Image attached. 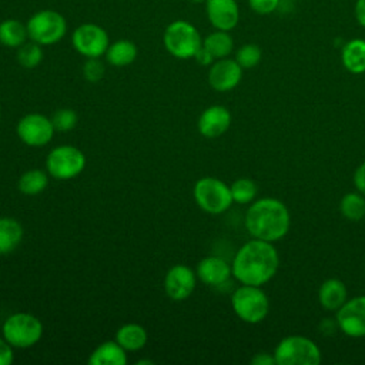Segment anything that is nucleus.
<instances>
[{
	"label": "nucleus",
	"instance_id": "cd10ccee",
	"mask_svg": "<svg viewBox=\"0 0 365 365\" xmlns=\"http://www.w3.org/2000/svg\"><path fill=\"white\" fill-rule=\"evenodd\" d=\"M43 46H40L38 43L33 41V40H27L26 43H23L16 53V60L17 63L24 67V68H34L37 67L41 60H43Z\"/></svg>",
	"mask_w": 365,
	"mask_h": 365
},
{
	"label": "nucleus",
	"instance_id": "b1692460",
	"mask_svg": "<svg viewBox=\"0 0 365 365\" xmlns=\"http://www.w3.org/2000/svg\"><path fill=\"white\" fill-rule=\"evenodd\" d=\"M115 341L125 351H138L147 344V331L140 324H124L117 329Z\"/></svg>",
	"mask_w": 365,
	"mask_h": 365
},
{
	"label": "nucleus",
	"instance_id": "f03ea898",
	"mask_svg": "<svg viewBox=\"0 0 365 365\" xmlns=\"http://www.w3.org/2000/svg\"><path fill=\"white\" fill-rule=\"evenodd\" d=\"M244 222L252 238L277 242L288 234L291 215L282 201L272 197H264L248 207Z\"/></svg>",
	"mask_w": 365,
	"mask_h": 365
},
{
	"label": "nucleus",
	"instance_id": "20e7f679",
	"mask_svg": "<svg viewBox=\"0 0 365 365\" xmlns=\"http://www.w3.org/2000/svg\"><path fill=\"white\" fill-rule=\"evenodd\" d=\"M1 336L13 348H30L43 336L41 321L29 312H16L9 315L1 325Z\"/></svg>",
	"mask_w": 365,
	"mask_h": 365
},
{
	"label": "nucleus",
	"instance_id": "f8f14e48",
	"mask_svg": "<svg viewBox=\"0 0 365 365\" xmlns=\"http://www.w3.org/2000/svg\"><path fill=\"white\" fill-rule=\"evenodd\" d=\"M336 325L346 336H365V295L345 301L336 311Z\"/></svg>",
	"mask_w": 365,
	"mask_h": 365
},
{
	"label": "nucleus",
	"instance_id": "9b49d317",
	"mask_svg": "<svg viewBox=\"0 0 365 365\" xmlns=\"http://www.w3.org/2000/svg\"><path fill=\"white\" fill-rule=\"evenodd\" d=\"M56 128L51 118L40 113H30L23 115L17 125V137L29 147H43L53 138Z\"/></svg>",
	"mask_w": 365,
	"mask_h": 365
},
{
	"label": "nucleus",
	"instance_id": "4c0bfd02",
	"mask_svg": "<svg viewBox=\"0 0 365 365\" xmlns=\"http://www.w3.org/2000/svg\"><path fill=\"white\" fill-rule=\"evenodd\" d=\"M355 17L358 23L365 27V0H356L355 3Z\"/></svg>",
	"mask_w": 365,
	"mask_h": 365
},
{
	"label": "nucleus",
	"instance_id": "473e14b6",
	"mask_svg": "<svg viewBox=\"0 0 365 365\" xmlns=\"http://www.w3.org/2000/svg\"><path fill=\"white\" fill-rule=\"evenodd\" d=\"M248 6L258 14H269L278 9L279 0H248Z\"/></svg>",
	"mask_w": 365,
	"mask_h": 365
},
{
	"label": "nucleus",
	"instance_id": "393cba45",
	"mask_svg": "<svg viewBox=\"0 0 365 365\" xmlns=\"http://www.w3.org/2000/svg\"><path fill=\"white\" fill-rule=\"evenodd\" d=\"M202 47L207 48L215 60L225 58L234 50V40L230 31L215 30L202 38Z\"/></svg>",
	"mask_w": 365,
	"mask_h": 365
},
{
	"label": "nucleus",
	"instance_id": "e433bc0d",
	"mask_svg": "<svg viewBox=\"0 0 365 365\" xmlns=\"http://www.w3.org/2000/svg\"><path fill=\"white\" fill-rule=\"evenodd\" d=\"M194 60H195L198 64H201V66H211L215 58L211 56V53H210L207 48H204V47L201 46V48L195 53Z\"/></svg>",
	"mask_w": 365,
	"mask_h": 365
},
{
	"label": "nucleus",
	"instance_id": "423d86ee",
	"mask_svg": "<svg viewBox=\"0 0 365 365\" xmlns=\"http://www.w3.org/2000/svg\"><path fill=\"white\" fill-rule=\"evenodd\" d=\"M277 365H318L322 359L319 346L304 335H288L275 346Z\"/></svg>",
	"mask_w": 365,
	"mask_h": 365
},
{
	"label": "nucleus",
	"instance_id": "f704fd0d",
	"mask_svg": "<svg viewBox=\"0 0 365 365\" xmlns=\"http://www.w3.org/2000/svg\"><path fill=\"white\" fill-rule=\"evenodd\" d=\"M354 185L358 192L365 195V161L354 171Z\"/></svg>",
	"mask_w": 365,
	"mask_h": 365
},
{
	"label": "nucleus",
	"instance_id": "a211bd4d",
	"mask_svg": "<svg viewBox=\"0 0 365 365\" xmlns=\"http://www.w3.org/2000/svg\"><path fill=\"white\" fill-rule=\"evenodd\" d=\"M348 299V289L338 278L325 279L318 289V301L327 311H338Z\"/></svg>",
	"mask_w": 365,
	"mask_h": 365
},
{
	"label": "nucleus",
	"instance_id": "72a5a7b5",
	"mask_svg": "<svg viewBox=\"0 0 365 365\" xmlns=\"http://www.w3.org/2000/svg\"><path fill=\"white\" fill-rule=\"evenodd\" d=\"M14 361V352L13 346L0 336V365H10Z\"/></svg>",
	"mask_w": 365,
	"mask_h": 365
},
{
	"label": "nucleus",
	"instance_id": "0eeeda50",
	"mask_svg": "<svg viewBox=\"0 0 365 365\" xmlns=\"http://www.w3.org/2000/svg\"><path fill=\"white\" fill-rule=\"evenodd\" d=\"M29 40L38 43L40 46H51L63 40L67 33L66 17L50 9H44L31 14L26 23Z\"/></svg>",
	"mask_w": 365,
	"mask_h": 365
},
{
	"label": "nucleus",
	"instance_id": "2f4dec72",
	"mask_svg": "<svg viewBox=\"0 0 365 365\" xmlns=\"http://www.w3.org/2000/svg\"><path fill=\"white\" fill-rule=\"evenodd\" d=\"M83 77L90 83H97L104 77L106 67L100 61V57L96 58H87L83 64Z\"/></svg>",
	"mask_w": 365,
	"mask_h": 365
},
{
	"label": "nucleus",
	"instance_id": "ea45409f",
	"mask_svg": "<svg viewBox=\"0 0 365 365\" xmlns=\"http://www.w3.org/2000/svg\"><path fill=\"white\" fill-rule=\"evenodd\" d=\"M191 3H194V4H200V3H205L207 0H190Z\"/></svg>",
	"mask_w": 365,
	"mask_h": 365
},
{
	"label": "nucleus",
	"instance_id": "7c9ffc66",
	"mask_svg": "<svg viewBox=\"0 0 365 365\" xmlns=\"http://www.w3.org/2000/svg\"><path fill=\"white\" fill-rule=\"evenodd\" d=\"M51 121L57 131H70L77 124V113L71 108H58L53 114Z\"/></svg>",
	"mask_w": 365,
	"mask_h": 365
},
{
	"label": "nucleus",
	"instance_id": "6e6552de",
	"mask_svg": "<svg viewBox=\"0 0 365 365\" xmlns=\"http://www.w3.org/2000/svg\"><path fill=\"white\" fill-rule=\"evenodd\" d=\"M192 194L197 205L208 214H222L234 202L230 185L215 177L200 178L194 184Z\"/></svg>",
	"mask_w": 365,
	"mask_h": 365
},
{
	"label": "nucleus",
	"instance_id": "58836bf2",
	"mask_svg": "<svg viewBox=\"0 0 365 365\" xmlns=\"http://www.w3.org/2000/svg\"><path fill=\"white\" fill-rule=\"evenodd\" d=\"M137 365H153V361L151 359H140L135 362Z\"/></svg>",
	"mask_w": 365,
	"mask_h": 365
},
{
	"label": "nucleus",
	"instance_id": "bb28decb",
	"mask_svg": "<svg viewBox=\"0 0 365 365\" xmlns=\"http://www.w3.org/2000/svg\"><path fill=\"white\" fill-rule=\"evenodd\" d=\"M342 217L349 221H361L365 217V195L361 192H346L339 201Z\"/></svg>",
	"mask_w": 365,
	"mask_h": 365
},
{
	"label": "nucleus",
	"instance_id": "a878e982",
	"mask_svg": "<svg viewBox=\"0 0 365 365\" xmlns=\"http://www.w3.org/2000/svg\"><path fill=\"white\" fill-rule=\"evenodd\" d=\"M48 184V173L40 168L24 171L17 182V188L24 195H37L46 190Z\"/></svg>",
	"mask_w": 365,
	"mask_h": 365
},
{
	"label": "nucleus",
	"instance_id": "c85d7f7f",
	"mask_svg": "<svg viewBox=\"0 0 365 365\" xmlns=\"http://www.w3.org/2000/svg\"><path fill=\"white\" fill-rule=\"evenodd\" d=\"M231 195L232 201L238 204H250L254 201L258 192L257 184L251 178H238L231 185Z\"/></svg>",
	"mask_w": 365,
	"mask_h": 365
},
{
	"label": "nucleus",
	"instance_id": "f257e3e1",
	"mask_svg": "<svg viewBox=\"0 0 365 365\" xmlns=\"http://www.w3.org/2000/svg\"><path fill=\"white\" fill-rule=\"evenodd\" d=\"M278 267L279 255L274 242L254 238L238 248L231 271L240 284L262 287L275 277Z\"/></svg>",
	"mask_w": 365,
	"mask_h": 365
},
{
	"label": "nucleus",
	"instance_id": "4be33fe9",
	"mask_svg": "<svg viewBox=\"0 0 365 365\" xmlns=\"http://www.w3.org/2000/svg\"><path fill=\"white\" fill-rule=\"evenodd\" d=\"M137 46L131 40L121 38L114 43H110L104 56L108 64L114 67H125L137 58Z\"/></svg>",
	"mask_w": 365,
	"mask_h": 365
},
{
	"label": "nucleus",
	"instance_id": "dca6fc26",
	"mask_svg": "<svg viewBox=\"0 0 365 365\" xmlns=\"http://www.w3.org/2000/svg\"><path fill=\"white\" fill-rule=\"evenodd\" d=\"M231 125V113L224 106H211L205 108L198 118V131L205 138L222 135Z\"/></svg>",
	"mask_w": 365,
	"mask_h": 365
},
{
	"label": "nucleus",
	"instance_id": "6ab92c4d",
	"mask_svg": "<svg viewBox=\"0 0 365 365\" xmlns=\"http://www.w3.org/2000/svg\"><path fill=\"white\" fill-rule=\"evenodd\" d=\"M127 351L114 339L100 344L88 356L90 365H125Z\"/></svg>",
	"mask_w": 365,
	"mask_h": 365
},
{
	"label": "nucleus",
	"instance_id": "f3484780",
	"mask_svg": "<svg viewBox=\"0 0 365 365\" xmlns=\"http://www.w3.org/2000/svg\"><path fill=\"white\" fill-rule=\"evenodd\" d=\"M195 274L204 284L218 287L230 279L232 271L231 265L225 259L215 255H210L198 262Z\"/></svg>",
	"mask_w": 365,
	"mask_h": 365
},
{
	"label": "nucleus",
	"instance_id": "aec40b11",
	"mask_svg": "<svg viewBox=\"0 0 365 365\" xmlns=\"http://www.w3.org/2000/svg\"><path fill=\"white\" fill-rule=\"evenodd\" d=\"M344 67L352 74L365 73V40L354 38L344 44L341 51Z\"/></svg>",
	"mask_w": 365,
	"mask_h": 365
},
{
	"label": "nucleus",
	"instance_id": "4468645a",
	"mask_svg": "<svg viewBox=\"0 0 365 365\" xmlns=\"http://www.w3.org/2000/svg\"><path fill=\"white\" fill-rule=\"evenodd\" d=\"M197 284V274L187 265L171 267L164 277V291L173 301L187 299Z\"/></svg>",
	"mask_w": 365,
	"mask_h": 365
},
{
	"label": "nucleus",
	"instance_id": "c756f323",
	"mask_svg": "<svg viewBox=\"0 0 365 365\" xmlns=\"http://www.w3.org/2000/svg\"><path fill=\"white\" fill-rule=\"evenodd\" d=\"M262 57V50L259 46L254 43H247L241 46L235 53V61L244 68H252L255 67Z\"/></svg>",
	"mask_w": 365,
	"mask_h": 365
},
{
	"label": "nucleus",
	"instance_id": "1a4fd4ad",
	"mask_svg": "<svg viewBox=\"0 0 365 365\" xmlns=\"http://www.w3.org/2000/svg\"><path fill=\"white\" fill-rule=\"evenodd\" d=\"M86 167L84 153L70 144L54 147L46 157V171L56 180L77 177Z\"/></svg>",
	"mask_w": 365,
	"mask_h": 365
},
{
	"label": "nucleus",
	"instance_id": "2eb2a0df",
	"mask_svg": "<svg viewBox=\"0 0 365 365\" xmlns=\"http://www.w3.org/2000/svg\"><path fill=\"white\" fill-rule=\"evenodd\" d=\"M205 13L208 21L215 30L231 31L240 20L237 0H207Z\"/></svg>",
	"mask_w": 365,
	"mask_h": 365
},
{
	"label": "nucleus",
	"instance_id": "39448f33",
	"mask_svg": "<svg viewBox=\"0 0 365 365\" xmlns=\"http://www.w3.org/2000/svg\"><path fill=\"white\" fill-rule=\"evenodd\" d=\"M235 315L247 324H259L269 311V299L261 287L241 284L231 295Z\"/></svg>",
	"mask_w": 365,
	"mask_h": 365
},
{
	"label": "nucleus",
	"instance_id": "ddd939ff",
	"mask_svg": "<svg viewBox=\"0 0 365 365\" xmlns=\"http://www.w3.org/2000/svg\"><path fill=\"white\" fill-rule=\"evenodd\" d=\"M242 78V67L235 58H218L208 70V84L218 93L231 91L235 88Z\"/></svg>",
	"mask_w": 365,
	"mask_h": 365
},
{
	"label": "nucleus",
	"instance_id": "9d476101",
	"mask_svg": "<svg viewBox=\"0 0 365 365\" xmlns=\"http://www.w3.org/2000/svg\"><path fill=\"white\" fill-rule=\"evenodd\" d=\"M71 44L86 58H96L106 54L110 46L108 33L96 23H83L71 34Z\"/></svg>",
	"mask_w": 365,
	"mask_h": 365
},
{
	"label": "nucleus",
	"instance_id": "7ed1b4c3",
	"mask_svg": "<svg viewBox=\"0 0 365 365\" xmlns=\"http://www.w3.org/2000/svg\"><path fill=\"white\" fill-rule=\"evenodd\" d=\"M165 50L175 58H194L195 53L202 46V37L198 29L187 20L171 21L163 34Z\"/></svg>",
	"mask_w": 365,
	"mask_h": 365
},
{
	"label": "nucleus",
	"instance_id": "412c9836",
	"mask_svg": "<svg viewBox=\"0 0 365 365\" xmlns=\"http://www.w3.org/2000/svg\"><path fill=\"white\" fill-rule=\"evenodd\" d=\"M23 240V227L13 217H0V255L13 252Z\"/></svg>",
	"mask_w": 365,
	"mask_h": 365
},
{
	"label": "nucleus",
	"instance_id": "5701e85b",
	"mask_svg": "<svg viewBox=\"0 0 365 365\" xmlns=\"http://www.w3.org/2000/svg\"><path fill=\"white\" fill-rule=\"evenodd\" d=\"M29 40L27 26L16 19H6L0 23V44L9 48H19Z\"/></svg>",
	"mask_w": 365,
	"mask_h": 365
},
{
	"label": "nucleus",
	"instance_id": "c9c22d12",
	"mask_svg": "<svg viewBox=\"0 0 365 365\" xmlns=\"http://www.w3.org/2000/svg\"><path fill=\"white\" fill-rule=\"evenodd\" d=\"M252 365H277L274 354L268 352H258L251 358Z\"/></svg>",
	"mask_w": 365,
	"mask_h": 365
}]
</instances>
